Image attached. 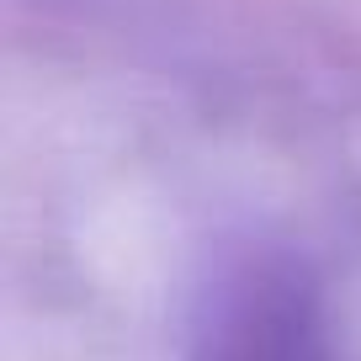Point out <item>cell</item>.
<instances>
[{"label": "cell", "instance_id": "6da1fadb", "mask_svg": "<svg viewBox=\"0 0 361 361\" xmlns=\"http://www.w3.org/2000/svg\"><path fill=\"white\" fill-rule=\"evenodd\" d=\"M192 361H335L314 276L287 255L228 266L202 298Z\"/></svg>", "mask_w": 361, "mask_h": 361}]
</instances>
